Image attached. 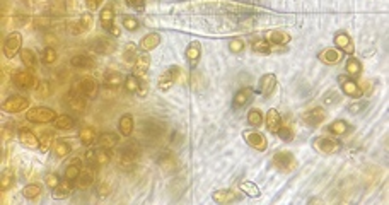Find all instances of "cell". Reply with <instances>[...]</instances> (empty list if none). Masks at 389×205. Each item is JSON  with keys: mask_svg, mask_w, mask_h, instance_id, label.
Here are the masks:
<instances>
[{"mask_svg": "<svg viewBox=\"0 0 389 205\" xmlns=\"http://www.w3.org/2000/svg\"><path fill=\"white\" fill-rule=\"evenodd\" d=\"M159 44H160V34L159 33H149L140 39L138 48H140L142 52H152V50H155Z\"/></svg>", "mask_w": 389, "mask_h": 205, "instance_id": "484cf974", "label": "cell"}, {"mask_svg": "<svg viewBox=\"0 0 389 205\" xmlns=\"http://www.w3.org/2000/svg\"><path fill=\"white\" fill-rule=\"evenodd\" d=\"M115 7H113V4H108L104 9L101 11V14H99V21H101V26L104 28L106 31H109L111 28L115 26Z\"/></svg>", "mask_w": 389, "mask_h": 205, "instance_id": "83f0119b", "label": "cell"}, {"mask_svg": "<svg viewBox=\"0 0 389 205\" xmlns=\"http://www.w3.org/2000/svg\"><path fill=\"white\" fill-rule=\"evenodd\" d=\"M12 84H14L17 89L29 91V89H36L38 81L31 70H19V72H16L12 75Z\"/></svg>", "mask_w": 389, "mask_h": 205, "instance_id": "8992f818", "label": "cell"}, {"mask_svg": "<svg viewBox=\"0 0 389 205\" xmlns=\"http://www.w3.org/2000/svg\"><path fill=\"white\" fill-rule=\"evenodd\" d=\"M51 150H53V156H55L57 159H64L72 152V145H70L67 140H55L53 142Z\"/></svg>", "mask_w": 389, "mask_h": 205, "instance_id": "d6a6232c", "label": "cell"}, {"mask_svg": "<svg viewBox=\"0 0 389 205\" xmlns=\"http://www.w3.org/2000/svg\"><path fill=\"white\" fill-rule=\"evenodd\" d=\"M263 122H265V118H263V113L259 110H249V113H248V123H249V127H253V128H259L263 125Z\"/></svg>", "mask_w": 389, "mask_h": 205, "instance_id": "f6af8a7d", "label": "cell"}, {"mask_svg": "<svg viewBox=\"0 0 389 205\" xmlns=\"http://www.w3.org/2000/svg\"><path fill=\"white\" fill-rule=\"evenodd\" d=\"M22 197L24 198H28V200H34V198H38L39 195L43 193V186L39 185V183H31V185H26L24 188H22Z\"/></svg>", "mask_w": 389, "mask_h": 205, "instance_id": "b9f144b4", "label": "cell"}, {"mask_svg": "<svg viewBox=\"0 0 389 205\" xmlns=\"http://www.w3.org/2000/svg\"><path fill=\"white\" fill-rule=\"evenodd\" d=\"M180 75H181V69H180V67H178V65H169L168 69L159 75L157 87L162 92H168L169 89H171L174 84H176V81L180 79Z\"/></svg>", "mask_w": 389, "mask_h": 205, "instance_id": "277c9868", "label": "cell"}, {"mask_svg": "<svg viewBox=\"0 0 389 205\" xmlns=\"http://www.w3.org/2000/svg\"><path fill=\"white\" fill-rule=\"evenodd\" d=\"M97 89H99V86H97V82L94 81L92 77L79 79V89L77 91L84 97H87V99H94V97L97 96Z\"/></svg>", "mask_w": 389, "mask_h": 205, "instance_id": "2e32d148", "label": "cell"}, {"mask_svg": "<svg viewBox=\"0 0 389 205\" xmlns=\"http://www.w3.org/2000/svg\"><path fill=\"white\" fill-rule=\"evenodd\" d=\"M328 130L331 132L333 135L342 137V135H345V133L350 132L352 127L348 125V122H345V120H335V122L328 127Z\"/></svg>", "mask_w": 389, "mask_h": 205, "instance_id": "ab89813d", "label": "cell"}, {"mask_svg": "<svg viewBox=\"0 0 389 205\" xmlns=\"http://www.w3.org/2000/svg\"><path fill=\"white\" fill-rule=\"evenodd\" d=\"M125 89L130 94H138L140 97H144L147 94V84L142 81V77H138L135 74H130L125 77Z\"/></svg>", "mask_w": 389, "mask_h": 205, "instance_id": "8fae6325", "label": "cell"}, {"mask_svg": "<svg viewBox=\"0 0 389 205\" xmlns=\"http://www.w3.org/2000/svg\"><path fill=\"white\" fill-rule=\"evenodd\" d=\"M276 75L275 74H265L259 77V82H258V91L259 94H263L265 97L273 94V91L276 89Z\"/></svg>", "mask_w": 389, "mask_h": 205, "instance_id": "5bb4252c", "label": "cell"}, {"mask_svg": "<svg viewBox=\"0 0 389 205\" xmlns=\"http://www.w3.org/2000/svg\"><path fill=\"white\" fill-rule=\"evenodd\" d=\"M367 106V102H364V101H360V102H355V105H350L348 106V111H350L352 115H359L362 110Z\"/></svg>", "mask_w": 389, "mask_h": 205, "instance_id": "680465c9", "label": "cell"}, {"mask_svg": "<svg viewBox=\"0 0 389 205\" xmlns=\"http://www.w3.org/2000/svg\"><path fill=\"white\" fill-rule=\"evenodd\" d=\"M340 101H342V96H340L338 94V92H335V91H331V92H328V94H326V97H324V102H326V105H338V102Z\"/></svg>", "mask_w": 389, "mask_h": 205, "instance_id": "9f6ffc18", "label": "cell"}, {"mask_svg": "<svg viewBox=\"0 0 389 205\" xmlns=\"http://www.w3.org/2000/svg\"><path fill=\"white\" fill-rule=\"evenodd\" d=\"M254 97V91L251 87H243L239 89L238 92L234 94V99H232V106H234V110H241L244 108V106H248L249 102L253 101Z\"/></svg>", "mask_w": 389, "mask_h": 205, "instance_id": "ac0fdd59", "label": "cell"}, {"mask_svg": "<svg viewBox=\"0 0 389 205\" xmlns=\"http://www.w3.org/2000/svg\"><path fill=\"white\" fill-rule=\"evenodd\" d=\"M89 48H91V52H94L96 55H108V53L115 52L116 43L111 41V39L97 36V38H94L91 43H89Z\"/></svg>", "mask_w": 389, "mask_h": 205, "instance_id": "7c38bea8", "label": "cell"}, {"mask_svg": "<svg viewBox=\"0 0 389 205\" xmlns=\"http://www.w3.org/2000/svg\"><path fill=\"white\" fill-rule=\"evenodd\" d=\"M75 127V118H72L70 115H58L57 120H55V128H58V130H72V128Z\"/></svg>", "mask_w": 389, "mask_h": 205, "instance_id": "60d3db41", "label": "cell"}, {"mask_svg": "<svg viewBox=\"0 0 389 205\" xmlns=\"http://www.w3.org/2000/svg\"><path fill=\"white\" fill-rule=\"evenodd\" d=\"M335 46L342 53H347V55H353V53H355V44H353L352 38L348 36L345 31H340V33L335 34Z\"/></svg>", "mask_w": 389, "mask_h": 205, "instance_id": "e0dca14e", "label": "cell"}, {"mask_svg": "<svg viewBox=\"0 0 389 205\" xmlns=\"http://www.w3.org/2000/svg\"><path fill=\"white\" fill-rule=\"evenodd\" d=\"M19 57H21L22 65H24L26 69L34 70L38 67V57H36V53L31 50V48H22L21 53H19Z\"/></svg>", "mask_w": 389, "mask_h": 205, "instance_id": "f1b7e54d", "label": "cell"}, {"mask_svg": "<svg viewBox=\"0 0 389 205\" xmlns=\"http://www.w3.org/2000/svg\"><path fill=\"white\" fill-rule=\"evenodd\" d=\"M273 164L279 171L289 173L296 168L297 161H296V158H294L292 152H289V150H280V152H276L273 156Z\"/></svg>", "mask_w": 389, "mask_h": 205, "instance_id": "30bf717a", "label": "cell"}, {"mask_svg": "<svg viewBox=\"0 0 389 205\" xmlns=\"http://www.w3.org/2000/svg\"><path fill=\"white\" fill-rule=\"evenodd\" d=\"M108 33L111 34V36H113V38H120V36H122V29H120L118 28V26H113V28H111L109 31H108Z\"/></svg>", "mask_w": 389, "mask_h": 205, "instance_id": "94428289", "label": "cell"}, {"mask_svg": "<svg viewBox=\"0 0 389 205\" xmlns=\"http://www.w3.org/2000/svg\"><path fill=\"white\" fill-rule=\"evenodd\" d=\"M102 2H104V0H86V6L89 11H97Z\"/></svg>", "mask_w": 389, "mask_h": 205, "instance_id": "91938a15", "label": "cell"}, {"mask_svg": "<svg viewBox=\"0 0 389 205\" xmlns=\"http://www.w3.org/2000/svg\"><path fill=\"white\" fill-rule=\"evenodd\" d=\"M19 142L28 149H39V137L34 135L29 128H21L19 130Z\"/></svg>", "mask_w": 389, "mask_h": 205, "instance_id": "603a6c76", "label": "cell"}, {"mask_svg": "<svg viewBox=\"0 0 389 205\" xmlns=\"http://www.w3.org/2000/svg\"><path fill=\"white\" fill-rule=\"evenodd\" d=\"M345 72L348 77L352 79H357L362 75V64L359 59H355V57H350V59L347 60V65H345Z\"/></svg>", "mask_w": 389, "mask_h": 205, "instance_id": "74e56055", "label": "cell"}, {"mask_svg": "<svg viewBox=\"0 0 389 205\" xmlns=\"http://www.w3.org/2000/svg\"><path fill=\"white\" fill-rule=\"evenodd\" d=\"M243 139L249 147H253L254 150H259V152H265L266 147H268L266 137L263 135L261 132H258L256 128H253V130H244Z\"/></svg>", "mask_w": 389, "mask_h": 205, "instance_id": "ba28073f", "label": "cell"}, {"mask_svg": "<svg viewBox=\"0 0 389 205\" xmlns=\"http://www.w3.org/2000/svg\"><path fill=\"white\" fill-rule=\"evenodd\" d=\"M74 180H67V178H64V180L58 183L57 188L51 190V197L57 198V200H65L69 198L70 195H72L74 191Z\"/></svg>", "mask_w": 389, "mask_h": 205, "instance_id": "44dd1931", "label": "cell"}, {"mask_svg": "<svg viewBox=\"0 0 389 205\" xmlns=\"http://www.w3.org/2000/svg\"><path fill=\"white\" fill-rule=\"evenodd\" d=\"M212 198H213V202H217V203H231V202L239 200V195L236 193L234 190H217V191H213Z\"/></svg>", "mask_w": 389, "mask_h": 205, "instance_id": "f546056e", "label": "cell"}, {"mask_svg": "<svg viewBox=\"0 0 389 205\" xmlns=\"http://www.w3.org/2000/svg\"><path fill=\"white\" fill-rule=\"evenodd\" d=\"M2 48H4V55H6L7 59H14L17 53H21L22 50V34L19 31L9 33L6 39H4Z\"/></svg>", "mask_w": 389, "mask_h": 205, "instance_id": "3957f363", "label": "cell"}, {"mask_svg": "<svg viewBox=\"0 0 389 205\" xmlns=\"http://www.w3.org/2000/svg\"><path fill=\"white\" fill-rule=\"evenodd\" d=\"M36 94H38V97H48L51 94V87H50V84L48 82H38V86H36Z\"/></svg>", "mask_w": 389, "mask_h": 205, "instance_id": "db71d44e", "label": "cell"}, {"mask_svg": "<svg viewBox=\"0 0 389 205\" xmlns=\"http://www.w3.org/2000/svg\"><path fill=\"white\" fill-rule=\"evenodd\" d=\"M67 105L74 111H77V113H82L87 106V97H84L79 91H70L67 94Z\"/></svg>", "mask_w": 389, "mask_h": 205, "instance_id": "7402d4cb", "label": "cell"}, {"mask_svg": "<svg viewBox=\"0 0 389 205\" xmlns=\"http://www.w3.org/2000/svg\"><path fill=\"white\" fill-rule=\"evenodd\" d=\"M137 152H132V149H123L122 152L118 156V166L122 169H132L135 168V163H137Z\"/></svg>", "mask_w": 389, "mask_h": 205, "instance_id": "d4e9b609", "label": "cell"}, {"mask_svg": "<svg viewBox=\"0 0 389 205\" xmlns=\"http://www.w3.org/2000/svg\"><path fill=\"white\" fill-rule=\"evenodd\" d=\"M326 117H328V113H326V110L321 108V106H317V108H312V110L306 111V113L302 115L304 122L309 125L311 128L319 127V125L326 120Z\"/></svg>", "mask_w": 389, "mask_h": 205, "instance_id": "4fadbf2b", "label": "cell"}, {"mask_svg": "<svg viewBox=\"0 0 389 205\" xmlns=\"http://www.w3.org/2000/svg\"><path fill=\"white\" fill-rule=\"evenodd\" d=\"M251 48L253 52L256 53H261V55H268L271 52V43L268 39H254L251 43Z\"/></svg>", "mask_w": 389, "mask_h": 205, "instance_id": "c3c4849f", "label": "cell"}, {"mask_svg": "<svg viewBox=\"0 0 389 205\" xmlns=\"http://www.w3.org/2000/svg\"><path fill=\"white\" fill-rule=\"evenodd\" d=\"M133 127H135V123H133V117L132 115H123L122 118H120L118 122V130L120 133H122L123 137H130L133 133Z\"/></svg>", "mask_w": 389, "mask_h": 205, "instance_id": "8d00e7d4", "label": "cell"}, {"mask_svg": "<svg viewBox=\"0 0 389 205\" xmlns=\"http://www.w3.org/2000/svg\"><path fill=\"white\" fill-rule=\"evenodd\" d=\"M275 135L280 137V139L284 140V142H292V140H294V132H292V128L287 127V125H284V123L280 125V128L276 130Z\"/></svg>", "mask_w": 389, "mask_h": 205, "instance_id": "681fc988", "label": "cell"}, {"mask_svg": "<svg viewBox=\"0 0 389 205\" xmlns=\"http://www.w3.org/2000/svg\"><path fill=\"white\" fill-rule=\"evenodd\" d=\"M312 149L319 154L331 156L342 150V142L333 139V137H317V139L312 140Z\"/></svg>", "mask_w": 389, "mask_h": 205, "instance_id": "7a4b0ae2", "label": "cell"}, {"mask_svg": "<svg viewBox=\"0 0 389 205\" xmlns=\"http://www.w3.org/2000/svg\"><path fill=\"white\" fill-rule=\"evenodd\" d=\"M29 108V99L24 96H9L6 101L2 102V111L9 115H16L21 111Z\"/></svg>", "mask_w": 389, "mask_h": 205, "instance_id": "52a82bcc", "label": "cell"}, {"mask_svg": "<svg viewBox=\"0 0 389 205\" xmlns=\"http://www.w3.org/2000/svg\"><path fill=\"white\" fill-rule=\"evenodd\" d=\"M229 52L231 53H236V55H239V53L244 52V41L241 38H234L229 41Z\"/></svg>", "mask_w": 389, "mask_h": 205, "instance_id": "f5cc1de1", "label": "cell"}, {"mask_svg": "<svg viewBox=\"0 0 389 205\" xmlns=\"http://www.w3.org/2000/svg\"><path fill=\"white\" fill-rule=\"evenodd\" d=\"M97 132H96V128H92V127H82L79 130V139H80V142H82V145H86V147H91L94 142H97Z\"/></svg>", "mask_w": 389, "mask_h": 205, "instance_id": "4dcf8cb0", "label": "cell"}, {"mask_svg": "<svg viewBox=\"0 0 389 205\" xmlns=\"http://www.w3.org/2000/svg\"><path fill=\"white\" fill-rule=\"evenodd\" d=\"M185 55H186V60H188V65H190V69L195 70L196 65H198L200 59H202V44H200L198 41H191L190 44H188Z\"/></svg>", "mask_w": 389, "mask_h": 205, "instance_id": "d6986e66", "label": "cell"}, {"mask_svg": "<svg viewBox=\"0 0 389 205\" xmlns=\"http://www.w3.org/2000/svg\"><path fill=\"white\" fill-rule=\"evenodd\" d=\"M120 137L113 132H104L97 137V145L102 147V149H113L115 145H118Z\"/></svg>", "mask_w": 389, "mask_h": 205, "instance_id": "1f68e13d", "label": "cell"}, {"mask_svg": "<svg viewBox=\"0 0 389 205\" xmlns=\"http://www.w3.org/2000/svg\"><path fill=\"white\" fill-rule=\"evenodd\" d=\"M123 28L127 29V31H137L138 28H140V24H138V19L137 17H133V16H127V17H123Z\"/></svg>", "mask_w": 389, "mask_h": 205, "instance_id": "816d5d0a", "label": "cell"}, {"mask_svg": "<svg viewBox=\"0 0 389 205\" xmlns=\"http://www.w3.org/2000/svg\"><path fill=\"white\" fill-rule=\"evenodd\" d=\"M58 60V53L53 46H44L41 52V62L44 65H53Z\"/></svg>", "mask_w": 389, "mask_h": 205, "instance_id": "ee69618b", "label": "cell"}, {"mask_svg": "<svg viewBox=\"0 0 389 205\" xmlns=\"http://www.w3.org/2000/svg\"><path fill=\"white\" fill-rule=\"evenodd\" d=\"M70 65L75 67V69H94L96 59L92 55H87V53H80V55H75L70 59Z\"/></svg>", "mask_w": 389, "mask_h": 205, "instance_id": "cb8c5ba5", "label": "cell"}, {"mask_svg": "<svg viewBox=\"0 0 389 205\" xmlns=\"http://www.w3.org/2000/svg\"><path fill=\"white\" fill-rule=\"evenodd\" d=\"M239 190L243 191L246 197H249V198H258L259 195H261V191H259L258 185L253 183V181H243V183L239 185Z\"/></svg>", "mask_w": 389, "mask_h": 205, "instance_id": "7bdbcfd3", "label": "cell"}, {"mask_svg": "<svg viewBox=\"0 0 389 205\" xmlns=\"http://www.w3.org/2000/svg\"><path fill=\"white\" fill-rule=\"evenodd\" d=\"M138 50H140V48H138L137 44L128 43L127 46H125V50H123V60L127 62V64H133L135 59H137V55L140 53Z\"/></svg>", "mask_w": 389, "mask_h": 205, "instance_id": "7dc6e473", "label": "cell"}, {"mask_svg": "<svg viewBox=\"0 0 389 205\" xmlns=\"http://www.w3.org/2000/svg\"><path fill=\"white\" fill-rule=\"evenodd\" d=\"M104 84L109 87H118L122 86V84H125V75L122 72H118V70H108V72L104 74Z\"/></svg>", "mask_w": 389, "mask_h": 205, "instance_id": "f35d334b", "label": "cell"}, {"mask_svg": "<svg viewBox=\"0 0 389 205\" xmlns=\"http://www.w3.org/2000/svg\"><path fill=\"white\" fill-rule=\"evenodd\" d=\"M60 181H62V178L58 176V175H55V173H50V175L44 176V183H46V186H48V188H50V190L57 188Z\"/></svg>", "mask_w": 389, "mask_h": 205, "instance_id": "11a10c76", "label": "cell"}, {"mask_svg": "<svg viewBox=\"0 0 389 205\" xmlns=\"http://www.w3.org/2000/svg\"><path fill=\"white\" fill-rule=\"evenodd\" d=\"M57 117V111L48 108V106H34V108L26 111V120L33 123H51L55 122Z\"/></svg>", "mask_w": 389, "mask_h": 205, "instance_id": "6da1fadb", "label": "cell"}, {"mask_svg": "<svg viewBox=\"0 0 389 205\" xmlns=\"http://www.w3.org/2000/svg\"><path fill=\"white\" fill-rule=\"evenodd\" d=\"M80 171H82V161H80L79 158H75V159H72V163H70L69 166L65 168L64 178H67V180H74V181H75V180L79 178Z\"/></svg>", "mask_w": 389, "mask_h": 205, "instance_id": "836d02e7", "label": "cell"}, {"mask_svg": "<svg viewBox=\"0 0 389 205\" xmlns=\"http://www.w3.org/2000/svg\"><path fill=\"white\" fill-rule=\"evenodd\" d=\"M132 9H135L137 12H144L145 11V0H125Z\"/></svg>", "mask_w": 389, "mask_h": 205, "instance_id": "6f0895ef", "label": "cell"}, {"mask_svg": "<svg viewBox=\"0 0 389 205\" xmlns=\"http://www.w3.org/2000/svg\"><path fill=\"white\" fill-rule=\"evenodd\" d=\"M265 125H266V128H268V132H270V133H276V130L280 128L282 117H280V113L275 108L268 110V113H266V117H265Z\"/></svg>", "mask_w": 389, "mask_h": 205, "instance_id": "4316f807", "label": "cell"}, {"mask_svg": "<svg viewBox=\"0 0 389 205\" xmlns=\"http://www.w3.org/2000/svg\"><path fill=\"white\" fill-rule=\"evenodd\" d=\"M12 183H14V173L11 171V169H7V171L2 173V181H0V190L6 191L12 186Z\"/></svg>", "mask_w": 389, "mask_h": 205, "instance_id": "f907efd6", "label": "cell"}, {"mask_svg": "<svg viewBox=\"0 0 389 205\" xmlns=\"http://www.w3.org/2000/svg\"><path fill=\"white\" fill-rule=\"evenodd\" d=\"M53 142H55V133L53 132H44L41 137H39V150L41 152H46L53 147Z\"/></svg>", "mask_w": 389, "mask_h": 205, "instance_id": "bcb514c9", "label": "cell"}, {"mask_svg": "<svg viewBox=\"0 0 389 205\" xmlns=\"http://www.w3.org/2000/svg\"><path fill=\"white\" fill-rule=\"evenodd\" d=\"M268 41L271 44H276V46H285V44L290 43V34L285 33V31H270L268 33Z\"/></svg>", "mask_w": 389, "mask_h": 205, "instance_id": "e575fe53", "label": "cell"}, {"mask_svg": "<svg viewBox=\"0 0 389 205\" xmlns=\"http://www.w3.org/2000/svg\"><path fill=\"white\" fill-rule=\"evenodd\" d=\"M317 59L326 65H337L343 60V53L338 48H324L317 53Z\"/></svg>", "mask_w": 389, "mask_h": 205, "instance_id": "ffe728a7", "label": "cell"}, {"mask_svg": "<svg viewBox=\"0 0 389 205\" xmlns=\"http://www.w3.org/2000/svg\"><path fill=\"white\" fill-rule=\"evenodd\" d=\"M75 181H77L79 188H89V186L94 183V169H92V166H87L86 169H82L79 178Z\"/></svg>", "mask_w": 389, "mask_h": 205, "instance_id": "d590c367", "label": "cell"}, {"mask_svg": "<svg viewBox=\"0 0 389 205\" xmlns=\"http://www.w3.org/2000/svg\"><path fill=\"white\" fill-rule=\"evenodd\" d=\"M150 69V57L147 55V52H140L137 55L135 62L132 64V74L138 75V77H144V75H147V72H149Z\"/></svg>", "mask_w": 389, "mask_h": 205, "instance_id": "9a60e30c", "label": "cell"}, {"mask_svg": "<svg viewBox=\"0 0 389 205\" xmlns=\"http://www.w3.org/2000/svg\"><path fill=\"white\" fill-rule=\"evenodd\" d=\"M337 81L345 96L352 97V99H360V97L364 96V91H362V87L355 82V79L348 77V75H338Z\"/></svg>", "mask_w": 389, "mask_h": 205, "instance_id": "5b68a950", "label": "cell"}, {"mask_svg": "<svg viewBox=\"0 0 389 205\" xmlns=\"http://www.w3.org/2000/svg\"><path fill=\"white\" fill-rule=\"evenodd\" d=\"M92 24H94V17L92 14H82L79 19L72 21L69 24V33L74 34V36H79V34H84V33H89L92 29Z\"/></svg>", "mask_w": 389, "mask_h": 205, "instance_id": "9c48e42d", "label": "cell"}]
</instances>
